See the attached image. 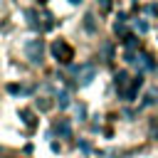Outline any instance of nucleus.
Listing matches in <instances>:
<instances>
[{
    "mask_svg": "<svg viewBox=\"0 0 158 158\" xmlns=\"http://www.w3.org/2000/svg\"><path fill=\"white\" fill-rule=\"evenodd\" d=\"M52 54H54V59L57 62H62V64H67V62H72V57H74V49L64 42V40H57L54 44H52Z\"/></svg>",
    "mask_w": 158,
    "mask_h": 158,
    "instance_id": "obj_1",
    "label": "nucleus"
},
{
    "mask_svg": "<svg viewBox=\"0 0 158 158\" xmlns=\"http://www.w3.org/2000/svg\"><path fill=\"white\" fill-rule=\"evenodd\" d=\"M42 49H44L42 40H30V42H27V47H25L27 57H30L35 64H40V62H42Z\"/></svg>",
    "mask_w": 158,
    "mask_h": 158,
    "instance_id": "obj_2",
    "label": "nucleus"
},
{
    "mask_svg": "<svg viewBox=\"0 0 158 158\" xmlns=\"http://www.w3.org/2000/svg\"><path fill=\"white\" fill-rule=\"evenodd\" d=\"M141 84H143V79H141V77H136V79L131 81V86H128V89L123 91V99H126V101H131V99L136 96V91L141 89Z\"/></svg>",
    "mask_w": 158,
    "mask_h": 158,
    "instance_id": "obj_3",
    "label": "nucleus"
},
{
    "mask_svg": "<svg viewBox=\"0 0 158 158\" xmlns=\"http://www.w3.org/2000/svg\"><path fill=\"white\" fill-rule=\"evenodd\" d=\"M91 77H94V67H89V64H86V67L81 69V77H79V81H81V84H89V81H91Z\"/></svg>",
    "mask_w": 158,
    "mask_h": 158,
    "instance_id": "obj_4",
    "label": "nucleus"
},
{
    "mask_svg": "<svg viewBox=\"0 0 158 158\" xmlns=\"http://www.w3.org/2000/svg\"><path fill=\"white\" fill-rule=\"evenodd\" d=\"M57 133H62V136H69V133H72V126H69V121H59V123H57Z\"/></svg>",
    "mask_w": 158,
    "mask_h": 158,
    "instance_id": "obj_5",
    "label": "nucleus"
},
{
    "mask_svg": "<svg viewBox=\"0 0 158 158\" xmlns=\"http://www.w3.org/2000/svg\"><path fill=\"white\" fill-rule=\"evenodd\" d=\"M116 86L121 89V94H123V86H126V72H121L118 77H116Z\"/></svg>",
    "mask_w": 158,
    "mask_h": 158,
    "instance_id": "obj_6",
    "label": "nucleus"
},
{
    "mask_svg": "<svg viewBox=\"0 0 158 158\" xmlns=\"http://www.w3.org/2000/svg\"><path fill=\"white\" fill-rule=\"evenodd\" d=\"M2 158H12V156H2Z\"/></svg>",
    "mask_w": 158,
    "mask_h": 158,
    "instance_id": "obj_7",
    "label": "nucleus"
}]
</instances>
